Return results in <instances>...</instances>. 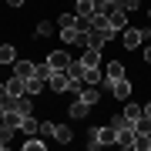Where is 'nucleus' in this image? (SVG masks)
Instances as JSON below:
<instances>
[{"mask_svg":"<svg viewBox=\"0 0 151 151\" xmlns=\"http://www.w3.org/2000/svg\"><path fill=\"white\" fill-rule=\"evenodd\" d=\"M141 114H145V108H138V104H124V118L131 121V128H134V121L141 118Z\"/></svg>","mask_w":151,"mask_h":151,"instance_id":"nucleus-19","label":"nucleus"},{"mask_svg":"<svg viewBox=\"0 0 151 151\" xmlns=\"http://www.w3.org/2000/svg\"><path fill=\"white\" fill-rule=\"evenodd\" d=\"M14 131H17V128H14L7 118L0 121V148H7V141H10V134H14Z\"/></svg>","mask_w":151,"mask_h":151,"instance_id":"nucleus-18","label":"nucleus"},{"mask_svg":"<svg viewBox=\"0 0 151 151\" xmlns=\"http://www.w3.org/2000/svg\"><path fill=\"white\" fill-rule=\"evenodd\" d=\"M50 74H54V67L44 60V64H37V77H44V81H50Z\"/></svg>","mask_w":151,"mask_h":151,"instance_id":"nucleus-30","label":"nucleus"},{"mask_svg":"<svg viewBox=\"0 0 151 151\" xmlns=\"http://www.w3.org/2000/svg\"><path fill=\"white\" fill-rule=\"evenodd\" d=\"M145 114H148V118H151V101H148V104H145Z\"/></svg>","mask_w":151,"mask_h":151,"instance_id":"nucleus-36","label":"nucleus"},{"mask_svg":"<svg viewBox=\"0 0 151 151\" xmlns=\"http://www.w3.org/2000/svg\"><path fill=\"white\" fill-rule=\"evenodd\" d=\"M47 64L54 67V70H64V67L70 64V54H67V50H54V54L47 57Z\"/></svg>","mask_w":151,"mask_h":151,"instance_id":"nucleus-12","label":"nucleus"},{"mask_svg":"<svg viewBox=\"0 0 151 151\" xmlns=\"http://www.w3.org/2000/svg\"><path fill=\"white\" fill-rule=\"evenodd\" d=\"M81 64H84V67H97V64H101V50H94V47H84V54H81Z\"/></svg>","mask_w":151,"mask_h":151,"instance_id":"nucleus-16","label":"nucleus"},{"mask_svg":"<svg viewBox=\"0 0 151 151\" xmlns=\"http://www.w3.org/2000/svg\"><path fill=\"white\" fill-rule=\"evenodd\" d=\"M87 108H91V104H84L81 97H77V101L70 104V111H67V114H70V118H84V114H87Z\"/></svg>","mask_w":151,"mask_h":151,"instance_id":"nucleus-23","label":"nucleus"},{"mask_svg":"<svg viewBox=\"0 0 151 151\" xmlns=\"http://www.w3.org/2000/svg\"><path fill=\"white\" fill-rule=\"evenodd\" d=\"M134 138H138L134 128H121V131H118V145H121V148H134Z\"/></svg>","mask_w":151,"mask_h":151,"instance_id":"nucleus-17","label":"nucleus"},{"mask_svg":"<svg viewBox=\"0 0 151 151\" xmlns=\"http://www.w3.org/2000/svg\"><path fill=\"white\" fill-rule=\"evenodd\" d=\"M7 4H10V7H20V4H24V0H7Z\"/></svg>","mask_w":151,"mask_h":151,"instance_id":"nucleus-35","label":"nucleus"},{"mask_svg":"<svg viewBox=\"0 0 151 151\" xmlns=\"http://www.w3.org/2000/svg\"><path fill=\"white\" fill-rule=\"evenodd\" d=\"M108 10V7H104ZM108 20H111V30H121L124 24H128V10H121L118 4H114V10H108Z\"/></svg>","mask_w":151,"mask_h":151,"instance_id":"nucleus-7","label":"nucleus"},{"mask_svg":"<svg viewBox=\"0 0 151 151\" xmlns=\"http://www.w3.org/2000/svg\"><path fill=\"white\" fill-rule=\"evenodd\" d=\"M148 17H151V7H148Z\"/></svg>","mask_w":151,"mask_h":151,"instance_id":"nucleus-37","label":"nucleus"},{"mask_svg":"<svg viewBox=\"0 0 151 151\" xmlns=\"http://www.w3.org/2000/svg\"><path fill=\"white\" fill-rule=\"evenodd\" d=\"M20 131H24V134H40V121L30 118V114H24V118H20Z\"/></svg>","mask_w":151,"mask_h":151,"instance_id":"nucleus-15","label":"nucleus"},{"mask_svg":"<svg viewBox=\"0 0 151 151\" xmlns=\"http://www.w3.org/2000/svg\"><path fill=\"white\" fill-rule=\"evenodd\" d=\"M118 7H121V10H138V7H141V0H118Z\"/></svg>","mask_w":151,"mask_h":151,"instance_id":"nucleus-31","label":"nucleus"},{"mask_svg":"<svg viewBox=\"0 0 151 151\" xmlns=\"http://www.w3.org/2000/svg\"><path fill=\"white\" fill-rule=\"evenodd\" d=\"M111 37H114V30H94V27H87V47H94V50H101Z\"/></svg>","mask_w":151,"mask_h":151,"instance_id":"nucleus-3","label":"nucleus"},{"mask_svg":"<svg viewBox=\"0 0 151 151\" xmlns=\"http://www.w3.org/2000/svg\"><path fill=\"white\" fill-rule=\"evenodd\" d=\"M97 7H101L97 0H77V4H74V14H77V17H91Z\"/></svg>","mask_w":151,"mask_h":151,"instance_id":"nucleus-13","label":"nucleus"},{"mask_svg":"<svg viewBox=\"0 0 151 151\" xmlns=\"http://www.w3.org/2000/svg\"><path fill=\"white\" fill-rule=\"evenodd\" d=\"M64 70H67V77H70V81H74L77 87H81V84H84V74H87V67L81 64V57H77V60H70V64H67Z\"/></svg>","mask_w":151,"mask_h":151,"instance_id":"nucleus-4","label":"nucleus"},{"mask_svg":"<svg viewBox=\"0 0 151 151\" xmlns=\"http://www.w3.org/2000/svg\"><path fill=\"white\" fill-rule=\"evenodd\" d=\"M121 77H124V64H121V60H111L108 70H104V81H108V87H111L114 81H121Z\"/></svg>","mask_w":151,"mask_h":151,"instance_id":"nucleus-11","label":"nucleus"},{"mask_svg":"<svg viewBox=\"0 0 151 151\" xmlns=\"http://www.w3.org/2000/svg\"><path fill=\"white\" fill-rule=\"evenodd\" d=\"M111 91H114V97H118V101H128L134 87H131V81H128V77H121V81H114V84H111Z\"/></svg>","mask_w":151,"mask_h":151,"instance_id":"nucleus-9","label":"nucleus"},{"mask_svg":"<svg viewBox=\"0 0 151 151\" xmlns=\"http://www.w3.org/2000/svg\"><path fill=\"white\" fill-rule=\"evenodd\" d=\"M50 34H54V24L40 20V24H37V37H50Z\"/></svg>","mask_w":151,"mask_h":151,"instance_id":"nucleus-29","label":"nucleus"},{"mask_svg":"<svg viewBox=\"0 0 151 151\" xmlns=\"http://www.w3.org/2000/svg\"><path fill=\"white\" fill-rule=\"evenodd\" d=\"M141 40H145V30H138V27H124V47H128V50L141 47Z\"/></svg>","mask_w":151,"mask_h":151,"instance_id":"nucleus-6","label":"nucleus"},{"mask_svg":"<svg viewBox=\"0 0 151 151\" xmlns=\"http://www.w3.org/2000/svg\"><path fill=\"white\" fill-rule=\"evenodd\" d=\"M7 97H10L7 94V84H0V101H7Z\"/></svg>","mask_w":151,"mask_h":151,"instance_id":"nucleus-33","label":"nucleus"},{"mask_svg":"<svg viewBox=\"0 0 151 151\" xmlns=\"http://www.w3.org/2000/svg\"><path fill=\"white\" fill-rule=\"evenodd\" d=\"M47 87H50V91H57V94H64V91L77 94V84L67 77V70H54V74H50V81H47Z\"/></svg>","mask_w":151,"mask_h":151,"instance_id":"nucleus-2","label":"nucleus"},{"mask_svg":"<svg viewBox=\"0 0 151 151\" xmlns=\"http://www.w3.org/2000/svg\"><path fill=\"white\" fill-rule=\"evenodd\" d=\"M84 84H101V70H97V67H87V74H84Z\"/></svg>","mask_w":151,"mask_h":151,"instance_id":"nucleus-28","label":"nucleus"},{"mask_svg":"<svg viewBox=\"0 0 151 151\" xmlns=\"http://www.w3.org/2000/svg\"><path fill=\"white\" fill-rule=\"evenodd\" d=\"M54 141H70V128L67 124H54Z\"/></svg>","mask_w":151,"mask_h":151,"instance_id":"nucleus-25","label":"nucleus"},{"mask_svg":"<svg viewBox=\"0 0 151 151\" xmlns=\"http://www.w3.org/2000/svg\"><path fill=\"white\" fill-rule=\"evenodd\" d=\"M134 148L138 151H151V134H138L134 138Z\"/></svg>","mask_w":151,"mask_h":151,"instance_id":"nucleus-27","label":"nucleus"},{"mask_svg":"<svg viewBox=\"0 0 151 151\" xmlns=\"http://www.w3.org/2000/svg\"><path fill=\"white\" fill-rule=\"evenodd\" d=\"M87 24H91L94 30H111V20H108V14H104V7H97V10L87 17Z\"/></svg>","mask_w":151,"mask_h":151,"instance_id":"nucleus-5","label":"nucleus"},{"mask_svg":"<svg viewBox=\"0 0 151 151\" xmlns=\"http://www.w3.org/2000/svg\"><path fill=\"white\" fill-rule=\"evenodd\" d=\"M14 74L24 77V81H30V77L37 74V64H30V60H14Z\"/></svg>","mask_w":151,"mask_h":151,"instance_id":"nucleus-8","label":"nucleus"},{"mask_svg":"<svg viewBox=\"0 0 151 151\" xmlns=\"http://www.w3.org/2000/svg\"><path fill=\"white\" fill-rule=\"evenodd\" d=\"M101 145H118V131L111 128H94L91 131V141H87V148H101Z\"/></svg>","mask_w":151,"mask_h":151,"instance_id":"nucleus-1","label":"nucleus"},{"mask_svg":"<svg viewBox=\"0 0 151 151\" xmlns=\"http://www.w3.org/2000/svg\"><path fill=\"white\" fill-rule=\"evenodd\" d=\"M24 151H44V141L37 134H30V141H24Z\"/></svg>","mask_w":151,"mask_h":151,"instance_id":"nucleus-26","label":"nucleus"},{"mask_svg":"<svg viewBox=\"0 0 151 151\" xmlns=\"http://www.w3.org/2000/svg\"><path fill=\"white\" fill-rule=\"evenodd\" d=\"M40 134H44V138H54V124L44 121V124H40Z\"/></svg>","mask_w":151,"mask_h":151,"instance_id":"nucleus-32","label":"nucleus"},{"mask_svg":"<svg viewBox=\"0 0 151 151\" xmlns=\"http://www.w3.org/2000/svg\"><path fill=\"white\" fill-rule=\"evenodd\" d=\"M134 134H151V118L148 114H141V118L134 121Z\"/></svg>","mask_w":151,"mask_h":151,"instance_id":"nucleus-20","label":"nucleus"},{"mask_svg":"<svg viewBox=\"0 0 151 151\" xmlns=\"http://www.w3.org/2000/svg\"><path fill=\"white\" fill-rule=\"evenodd\" d=\"M145 60H151V44H148V47H145Z\"/></svg>","mask_w":151,"mask_h":151,"instance_id":"nucleus-34","label":"nucleus"},{"mask_svg":"<svg viewBox=\"0 0 151 151\" xmlns=\"http://www.w3.org/2000/svg\"><path fill=\"white\" fill-rule=\"evenodd\" d=\"M77 20H81V17H77V14H60L57 27H60V30H67V27H77Z\"/></svg>","mask_w":151,"mask_h":151,"instance_id":"nucleus-24","label":"nucleus"},{"mask_svg":"<svg viewBox=\"0 0 151 151\" xmlns=\"http://www.w3.org/2000/svg\"><path fill=\"white\" fill-rule=\"evenodd\" d=\"M77 97H81L84 104H97V101H101V91H97L94 84H87V87L81 84V87H77Z\"/></svg>","mask_w":151,"mask_h":151,"instance_id":"nucleus-10","label":"nucleus"},{"mask_svg":"<svg viewBox=\"0 0 151 151\" xmlns=\"http://www.w3.org/2000/svg\"><path fill=\"white\" fill-rule=\"evenodd\" d=\"M7 94H10V97H17V94H27V81L14 74L10 81H7Z\"/></svg>","mask_w":151,"mask_h":151,"instance_id":"nucleus-14","label":"nucleus"},{"mask_svg":"<svg viewBox=\"0 0 151 151\" xmlns=\"http://www.w3.org/2000/svg\"><path fill=\"white\" fill-rule=\"evenodd\" d=\"M14 57H17V50L10 44H0V64H14Z\"/></svg>","mask_w":151,"mask_h":151,"instance_id":"nucleus-22","label":"nucleus"},{"mask_svg":"<svg viewBox=\"0 0 151 151\" xmlns=\"http://www.w3.org/2000/svg\"><path fill=\"white\" fill-rule=\"evenodd\" d=\"M44 84H47V81H44V77H37V74H34L30 81H27V94H30V97H34V94H40V91H44Z\"/></svg>","mask_w":151,"mask_h":151,"instance_id":"nucleus-21","label":"nucleus"}]
</instances>
